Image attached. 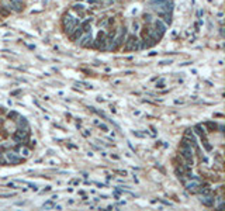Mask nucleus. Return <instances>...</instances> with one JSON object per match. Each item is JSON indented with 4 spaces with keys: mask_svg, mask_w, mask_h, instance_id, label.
I'll list each match as a JSON object with an SVG mask.
<instances>
[{
    "mask_svg": "<svg viewBox=\"0 0 225 211\" xmlns=\"http://www.w3.org/2000/svg\"><path fill=\"white\" fill-rule=\"evenodd\" d=\"M79 24H80V19H77V17H75V15L69 14V13H66V14L64 15V19H62L64 31H65V34H68V35H70V34L73 33V30H75Z\"/></svg>",
    "mask_w": 225,
    "mask_h": 211,
    "instance_id": "f257e3e1",
    "label": "nucleus"
},
{
    "mask_svg": "<svg viewBox=\"0 0 225 211\" xmlns=\"http://www.w3.org/2000/svg\"><path fill=\"white\" fill-rule=\"evenodd\" d=\"M179 152L180 155H182V158L186 160V165L189 166V168H192L193 166V147L192 145H189L187 142H184V141H182V144H180L179 147Z\"/></svg>",
    "mask_w": 225,
    "mask_h": 211,
    "instance_id": "f03ea898",
    "label": "nucleus"
},
{
    "mask_svg": "<svg viewBox=\"0 0 225 211\" xmlns=\"http://www.w3.org/2000/svg\"><path fill=\"white\" fill-rule=\"evenodd\" d=\"M124 42H125V45H124L125 51H139V49H142L141 48V41L138 40V37L135 34L127 35Z\"/></svg>",
    "mask_w": 225,
    "mask_h": 211,
    "instance_id": "7ed1b4c3",
    "label": "nucleus"
},
{
    "mask_svg": "<svg viewBox=\"0 0 225 211\" xmlns=\"http://www.w3.org/2000/svg\"><path fill=\"white\" fill-rule=\"evenodd\" d=\"M125 38H127V28H120L118 31L116 33V37H114V48L118 49L120 46L124 44Z\"/></svg>",
    "mask_w": 225,
    "mask_h": 211,
    "instance_id": "20e7f679",
    "label": "nucleus"
},
{
    "mask_svg": "<svg viewBox=\"0 0 225 211\" xmlns=\"http://www.w3.org/2000/svg\"><path fill=\"white\" fill-rule=\"evenodd\" d=\"M91 41H93V35L91 33H83L79 38L76 40V42L79 44V46H85V48H90Z\"/></svg>",
    "mask_w": 225,
    "mask_h": 211,
    "instance_id": "39448f33",
    "label": "nucleus"
},
{
    "mask_svg": "<svg viewBox=\"0 0 225 211\" xmlns=\"http://www.w3.org/2000/svg\"><path fill=\"white\" fill-rule=\"evenodd\" d=\"M106 37H107V33H104V31H100V33L97 34V38L95 40V42H91V46H95V48L104 51V42H106Z\"/></svg>",
    "mask_w": 225,
    "mask_h": 211,
    "instance_id": "423d86ee",
    "label": "nucleus"
},
{
    "mask_svg": "<svg viewBox=\"0 0 225 211\" xmlns=\"http://www.w3.org/2000/svg\"><path fill=\"white\" fill-rule=\"evenodd\" d=\"M6 159L11 165H18V163H21L24 160V158L23 156H18L14 151H9V152H6Z\"/></svg>",
    "mask_w": 225,
    "mask_h": 211,
    "instance_id": "0eeeda50",
    "label": "nucleus"
},
{
    "mask_svg": "<svg viewBox=\"0 0 225 211\" xmlns=\"http://www.w3.org/2000/svg\"><path fill=\"white\" fill-rule=\"evenodd\" d=\"M200 203L203 205H205V207H214V205H215V196L211 194V193L203 194V196L200 197Z\"/></svg>",
    "mask_w": 225,
    "mask_h": 211,
    "instance_id": "6e6552de",
    "label": "nucleus"
},
{
    "mask_svg": "<svg viewBox=\"0 0 225 211\" xmlns=\"http://www.w3.org/2000/svg\"><path fill=\"white\" fill-rule=\"evenodd\" d=\"M153 27H155V30L158 31L159 34H162V35H163L167 30V25L165 24L162 20H155V21H153Z\"/></svg>",
    "mask_w": 225,
    "mask_h": 211,
    "instance_id": "1a4fd4ad",
    "label": "nucleus"
},
{
    "mask_svg": "<svg viewBox=\"0 0 225 211\" xmlns=\"http://www.w3.org/2000/svg\"><path fill=\"white\" fill-rule=\"evenodd\" d=\"M158 15L161 17V19H163L162 21H163L166 25H170V24H172V14H169V13H162V11H158Z\"/></svg>",
    "mask_w": 225,
    "mask_h": 211,
    "instance_id": "9d476101",
    "label": "nucleus"
},
{
    "mask_svg": "<svg viewBox=\"0 0 225 211\" xmlns=\"http://www.w3.org/2000/svg\"><path fill=\"white\" fill-rule=\"evenodd\" d=\"M82 34H83V28L80 27V25H77V27L75 28V30H73V33L70 34L69 37H70V40H72V41H76L77 38H79L80 35H82Z\"/></svg>",
    "mask_w": 225,
    "mask_h": 211,
    "instance_id": "9b49d317",
    "label": "nucleus"
},
{
    "mask_svg": "<svg viewBox=\"0 0 225 211\" xmlns=\"http://www.w3.org/2000/svg\"><path fill=\"white\" fill-rule=\"evenodd\" d=\"M18 125H20V128H24V130H30V125H28L27 120H25L24 117H18Z\"/></svg>",
    "mask_w": 225,
    "mask_h": 211,
    "instance_id": "f8f14e48",
    "label": "nucleus"
},
{
    "mask_svg": "<svg viewBox=\"0 0 225 211\" xmlns=\"http://www.w3.org/2000/svg\"><path fill=\"white\" fill-rule=\"evenodd\" d=\"M73 10H75L80 17L85 15V6H83V4H75V6H73Z\"/></svg>",
    "mask_w": 225,
    "mask_h": 211,
    "instance_id": "ddd939ff",
    "label": "nucleus"
},
{
    "mask_svg": "<svg viewBox=\"0 0 225 211\" xmlns=\"http://www.w3.org/2000/svg\"><path fill=\"white\" fill-rule=\"evenodd\" d=\"M9 2H11L13 4H14L15 7H17L18 11H21L23 9H24V4H23V0H9Z\"/></svg>",
    "mask_w": 225,
    "mask_h": 211,
    "instance_id": "4468645a",
    "label": "nucleus"
},
{
    "mask_svg": "<svg viewBox=\"0 0 225 211\" xmlns=\"http://www.w3.org/2000/svg\"><path fill=\"white\" fill-rule=\"evenodd\" d=\"M165 2H167V0H149V4L152 6V9H156V7H159L161 4H163Z\"/></svg>",
    "mask_w": 225,
    "mask_h": 211,
    "instance_id": "2eb2a0df",
    "label": "nucleus"
},
{
    "mask_svg": "<svg viewBox=\"0 0 225 211\" xmlns=\"http://www.w3.org/2000/svg\"><path fill=\"white\" fill-rule=\"evenodd\" d=\"M194 130H196V132H197L198 135H201V137H204V134H205V130H204V127L200 125V124H198V125H196Z\"/></svg>",
    "mask_w": 225,
    "mask_h": 211,
    "instance_id": "dca6fc26",
    "label": "nucleus"
},
{
    "mask_svg": "<svg viewBox=\"0 0 225 211\" xmlns=\"http://www.w3.org/2000/svg\"><path fill=\"white\" fill-rule=\"evenodd\" d=\"M20 153L23 155V158H27V156H30V151H28L27 148H21V149H20Z\"/></svg>",
    "mask_w": 225,
    "mask_h": 211,
    "instance_id": "f3484780",
    "label": "nucleus"
},
{
    "mask_svg": "<svg viewBox=\"0 0 225 211\" xmlns=\"http://www.w3.org/2000/svg\"><path fill=\"white\" fill-rule=\"evenodd\" d=\"M156 89H165V79H161L155 86Z\"/></svg>",
    "mask_w": 225,
    "mask_h": 211,
    "instance_id": "a211bd4d",
    "label": "nucleus"
},
{
    "mask_svg": "<svg viewBox=\"0 0 225 211\" xmlns=\"http://www.w3.org/2000/svg\"><path fill=\"white\" fill-rule=\"evenodd\" d=\"M97 125H99V128H100L101 131H104V132H108V127H107L106 124H103V122H99Z\"/></svg>",
    "mask_w": 225,
    "mask_h": 211,
    "instance_id": "6ab92c4d",
    "label": "nucleus"
},
{
    "mask_svg": "<svg viewBox=\"0 0 225 211\" xmlns=\"http://www.w3.org/2000/svg\"><path fill=\"white\" fill-rule=\"evenodd\" d=\"M143 20H145L146 23H151V21H152V14H149V13H145V14H143Z\"/></svg>",
    "mask_w": 225,
    "mask_h": 211,
    "instance_id": "aec40b11",
    "label": "nucleus"
},
{
    "mask_svg": "<svg viewBox=\"0 0 225 211\" xmlns=\"http://www.w3.org/2000/svg\"><path fill=\"white\" fill-rule=\"evenodd\" d=\"M7 163H9V162H7V159L4 158L3 153L0 152V165H7Z\"/></svg>",
    "mask_w": 225,
    "mask_h": 211,
    "instance_id": "412c9836",
    "label": "nucleus"
},
{
    "mask_svg": "<svg viewBox=\"0 0 225 211\" xmlns=\"http://www.w3.org/2000/svg\"><path fill=\"white\" fill-rule=\"evenodd\" d=\"M15 193H6V194H0V197L2 199H9V197H14Z\"/></svg>",
    "mask_w": 225,
    "mask_h": 211,
    "instance_id": "4be33fe9",
    "label": "nucleus"
},
{
    "mask_svg": "<svg viewBox=\"0 0 225 211\" xmlns=\"http://www.w3.org/2000/svg\"><path fill=\"white\" fill-rule=\"evenodd\" d=\"M203 145L205 147V149H207V151H211V145H208V142H207V139H205V138H203Z\"/></svg>",
    "mask_w": 225,
    "mask_h": 211,
    "instance_id": "5701e85b",
    "label": "nucleus"
},
{
    "mask_svg": "<svg viewBox=\"0 0 225 211\" xmlns=\"http://www.w3.org/2000/svg\"><path fill=\"white\" fill-rule=\"evenodd\" d=\"M0 14H2V15H7V14H9V10H6L3 6H0Z\"/></svg>",
    "mask_w": 225,
    "mask_h": 211,
    "instance_id": "b1692460",
    "label": "nucleus"
},
{
    "mask_svg": "<svg viewBox=\"0 0 225 211\" xmlns=\"http://www.w3.org/2000/svg\"><path fill=\"white\" fill-rule=\"evenodd\" d=\"M205 125H207V127H210V128H217V124H215V122H211V121L205 122Z\"/></svg>",
    "mask_w": 225,
    "mask_h": 211,
    "instance_id": "393cba45",
    "label": "nucleus"
},
{
    "mask_svg": "<svg viewBox=\"0 0 225 211\" xmlns=\"http://www.w3.org/2000/svg\"><path fill=\"white\" fill-rule=\"evenodd\" d=\"M138 28H139V24H138V21H134V23H132V30H134L135 33H137Z\"/></svg>",
    "mask_w": 225,
    "mask_h": 211,
    "instance_id": "a878e982",
    "label": "nucleus"
},
{
    "mask_svg": "<svg viewBox=\"0 0 225 211\" xmlns=\"http://www.w3.org/2000/svg\"><path fill=\"white\" fill-rule=\"evenodd\" d=\"M15 117H18V114L15 113V111H11V113H9V118H15Z\"/></svg>",
    "mask_w": 225,
    "mask_h": 211,
    "instance_id": "bb28decb",
    "label": "nucleus"
},
{
    "mask_svg": "<svg viewBox=\"0 0 225 211\" xmlns=\"http://www.w3.org/2000/svg\"><path fill=\"white\" fill-rule=\"evenodd\" d=\"M172 64V61L169 59V61H161L159 62V65H170Z\"/></svg>",
    "mask_w": 225,
    "mask_h": 211,
    "instance_id": "cd10ccee",
    "label": "nucleus"
},
{
    "mask_svg": "<svg viewBox=\"0 0 225 211\" xmlns=\"http://www.w3.org/2000/svg\"><path fill=\"white\" fill-rule=\"evenodd\" d=\"M132 134H134L135 137H138V138H142V137H143V135L141 134V132H137V131H132Z\"/></svg>",
    "mask_w": 225,
    "mask_h": 211,
    "instance_id": "c85d7f7f",
    "label": "nucleus"
},
{
    "mask_svg": "<svg viewBox=\"0 0 225 211\" xmlns=\"http://www.w3.org/2000/svg\"><path fill=\"white\" fill-rule=\"evenodd\" d=\"M7 187H10V189H17V186H15L13 182H11V183H7Z\"/></svg>",
    "mask_w": 225,
    "mask_h": 211,
    "instance_id": "c756f323",
    "label": "nucleus"
},
{
    "mask_svg": "<svg viewBox=\"0 0 225 211\" xmlns=\"http://www.w3.org/2000/svg\"><path fill=\"white\" fill-rule=\"evenodd\" d=\"M21 93V90L18 89V90H14V92H11V96H17V95H20Z\"/></svg>",
    "mask_w": 225,
    "mask_h": 211,
    "instance_id": "7c9ffc66",
    "label": "nucleus"
},
{
    "mask_svg": "<svg viewBox=\"0 0 225 211\" xmlns=\"http://www.w3.org/2000/svg\"><path fill=\"white\" fill-rule=\"evenodd\" d=\"M192 62H184V64H180V66H187V65H190Z\"/></svg>",
    "mask_w": 225,
    "mask_h": 211,
    "instance_id": "2f4dec72",
    "label": "nucleus"
},
{
    "mask_svg": "<svg viewBox=\"0 0 225 211\" xmlns=\"http://www.w3.org/2000/svg\"><path fill=\"white\" fill-rule=\"evenodd\" d=\"M51 189H52V187H51V186H46V189H45V190H44V191H51Z\"/></svg>",
    "mask_w": 225,
    "mask_h": 211,
    "instance_id": "473e14b6",
    "label": "nucleus"
},
{
    "mask_svg": "<svg viewBox=\"0 0 225 211\" xmlns=\"http://www.w3.org/2000/svg\"><path fill=\"white\" fill-rule=\"evenodd\" d=\"M89 134H90V132H89V131H87V130H85V132H83V135H85V137H87V135H89Z\"/></svg>",
    "mask_w": 225,
    "mask_h": 211,
    "instance_id": "72a5a7b5",
    "label": "nucleus"
},
{
    "mask_svg": "<svg viewBox=\"0 0 225 211\" xmlns=\"http://www.w3.org/2000/svg\"><path fill=\"white\" fill-rule=\"evenodd\" d=\"M203 14H204V11H203V10H200V11L197 13V15H198V17H200V15H203Z\"/></svg>",
    "mask_w": 225,
    "mask_h": 211,
    "instance_id": "f704fd0d",
    "label": "nucleus"
},
{
    "mask_svg": "<svg viewBox=\"0 0 225 211\" xmlns=\"http://www.w3.org/2000/svg\"><path fill=\"white\" fill-rule=\"evenodd\" d=\"M97 101H100V103H101V101H104V99L103 97H97Z\"/></svg>",
    "mask_w": 225,
    "mask_h": 211,
    "instance_id": "c9c22d12",
    "label": "nucleus"
},
{
    "mask_svg": "<svg viewBox=\"0 0 225 211\" xmlns=\"http://www.w3.org/2000/svg\"><path fill=\"white\" fill-rule=\"evenodd\" d=\"M97 2H99V3H100V2H103V0H97Z\"/></svg>",
    "mask_w": 225,
    "mask_h": 211,
    "instance_id": "e433bc0d",
    "label": "nucleus"
},
{
    "mask_svg": "<svg viewBox=\"0 0 225 211\" xmlns=\"http://www.w3.org/2000/svg\"><path fill=\"white\" fill-rule=\"evenodd\" d=\"M77 2H79V0H77Z\"/></svg>",
    "mask_w": 225,
    "mask_h": 211,
    "instance_id": "4c0bfd02",
    "label": "nucleus"
}]
</instances>
